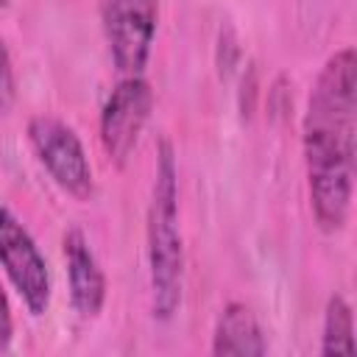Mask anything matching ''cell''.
Here are the masks:
<instances>
[{
  "label": "cell",
  "instance_id": "1",
  "mask_svg": "<svg viewBox=\"0 0 357 357\" xmlns=\"http://www.w3.org/2000/svg\"><path fill=\"white\" fill-rule=\"evenodd\" d=\"M357 131V56L337 50L324 64L304 114V162L310 204L324 231H340L354 192Z\"/></svg>",
  "mask_w": 357,
  "mask_h": 357
},
{
  "label": "cell",
  "instance_id": "2",
  "mask_svg": "<svg viewBox=\"0 0 357 357\" xmlns=\"http://www.w3.org/2000/svg\"><path fill=\"white\" fill-rule=\"evenodd\" d=\"M148 265L153 315L167 321L181 304L184 287V245L178 226V184L170 142H159L151 209H148Z\"/></svg>",
  "mask_w": 357,
  "mask_h": 357
},
{
  "label": "cell",
  "instance_id": "3",
  "mask_svg": "<svg viewBox=\"0 0 357 357\" xmlns=\"http://www.w3.org/2000/svg\"><path fill=\"white\" fill-rule=\"evenodd\" d=\"M28 139L39 156V162L47 167L50 178L67 190L75 198H89L95 190L92 165L86 159V151L78 139V134L61 123L59 117L39 114L28 123Z\"/></svg>",
  "mask_w": 357,
  "mask_h": 357
},
{
  "label": "cell",
  "instance_id": "4",
  "mask_svg": "<svg viewBox=\"0 0 357 357\" xmlns=\"http://www.w3.org/2000/svg\"><path fill=\"white\" fill-rule=\"evenodd\" d=\"M159 0H103V28L114 67L123 75H142L153 33Z\"/></svg>",
  "mask_w": 357,
  "mask_h": 357
},
{
  "label": "cell",
  "instance_id": "5",
  "mask_svg": "<svg viewBox=\"0 0 357 357\" xmlns=\"http://www.w3.org/2000/svg\"><path fill=\"white\" fill-rule=\"evenodd\" d=\"M151 109L153 92L142 75H126L106 98L100 112V142L117 167H126L131 159Z\"/></svg>",
  "mask_w": 357,
  "mask_h": 357
},
{
  "label": "cell",
  "instance_id": "6",
  "mask_svg": "<svg viewBox=\"0 0 357 357\" xmlns=\"http://www.w3.org/2000/svg\"><path fill=\"white\" fill-rule=\"evenodd\" d=\"M0 265L14 290L33 315H42L50 304V273L28 229L0 206Z\"/></svg>",
  "mask_w": 357,
  "mask_h": 357
},
{
  "label": "cell",
  "instance_id": "7",
  "mask_svg": "<svg viewBox=\"0 0 357 357\" xmlns=\"http://www.w3.org/2000/svg\"><path fill=\"white\" fill-rule=\"evenodd\" d=\"M64 259L70 276V298L78 315L95 318L106 301V276L86 243V237L73 229L64 234Z\"/></svg>",
  "mask_w": 357,
  "mask_h": 357
},
{
  "label": "cell",
  "instance_id": "8",
  "mask_svg": "<svg viewBox=\"0 0 357 357\" xmlns=\"http://www.w3.org/2000/svg\"><path fill=\"white\" fill-rule=\"evenodd\" d=\"M265 337L245 304H226L218 315L212 335V354H237V357H259L265 354Z\"/></svg>",
  "mask_w": 357,
  "mask_h": 357
},
{
  "label": "cell",
  "instance_id": "9",
  "mask_svg": "<svg viewBox=\"0 0 357 357\" xmlns=\"http://www.w3.org/2000/svg\"><path fill=\"white\" fill-rule=\"evenodd\" d=\"M354 351V318L343 296H332L324 315L321 354H351Z\"/></svg>",
  "mask_w": 357,
  "mask_h": 357
},
{
  "label": "cell",
  "instance_id": "10",
  "mask_svg": "<svg viewBox=\"0 0 357 357\" xmlns=\"http://www.w3.org/2000/svg\"><path fill=\"white\" fill-rule=\"evenodd\" d=\"M14 98H17V81H14V70H11L6 42L0 39V112H8Z\"/></svg>",
  "mask_w": 357,
  "mask_h": 357
},
{
  "label": "cell",
  "instance_id": "11",
  "mask_svg": "<svg viewBox=\"0 0 357 357\" xmlns=\"http://www.w3.org/2000/svg\"><path fill=\"white\" fill-rule=\"evenodd\" d=\"M11 343V315H8V301L0 290V351H6Z\"/></svg>",
  "mask_w": 357,
  "mask_h": 357
},
{
  "label": "cell",
  "instance_id": "12",
  "mask_svg": "<svg viewBox=\"0 0 357 357\" xmlns=\"http://www.w3.org/2000/svg\"><path fill=\"white\" fill-rule=\"evenodd\" d=\"M6 6H11V0H0V8H6Z\"/></svg>",
  "mask_w": 357,
  "mask_h": 357
}]
</instances>
